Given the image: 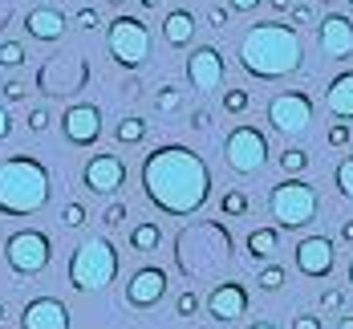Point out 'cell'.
Masks as SVG:
<instances>
[{"mask_svg": "<svg viewBox=\"0 0 353 329\" xmlns=\"http://www.w3.org/2000/svg\"><path fill=\"white\" fill-rule=\"evenodd\" d=\"M122 219H126V203H122V199H118V203H110L106 212H102V223H106V228H118Z\"/></svg>", "mask_w": 353, "mask_h": 329, "instance_id": "obj_38", "label": "cell"}, {"mask_svg": "<svg viewBox=\"0 0 353 329\" xmlns=\"http://www.w3.org/2000/svg\"><path fill=\"white\" fill-rule=\"evenodd\" d=\"M4 260L17 277H37L49 268L53 260V240L41 232V228H21L4 240Z\"/></svg>", "mask_w": 353, "mask_h": 329, "instance_id": "obj_8", "label": "cell"}, {"mask_svg": "<svg viewBox=\"0 0 353 329\" xmlns=\"http://www.w3.org/2000/svg\"><path fill=\"white\" fill-rule=\"evenodd\" d=\"M317 45L329 61H350L353 57V21L345 12H325L317 25Z\"/></svg>", "mask_w": 353, "mask_h": 329, "instance_id": "obj_13", "label": "cell"}, {"mask_svg": "<svg viewBox=\"0 0 353 329\" xmlns=\"http://www.w3.org/2000/svg\"><path fill=\"white\" fill-rule=\"evenodd\" d=\"M292 256H296L301 277H313V281H325L333 272V264H337V252H333V240L329 236H305Z\"/></svg>", "mask_w": 353, "mask_h": 329, "instance_id": "obj_15", "label": "cell"}, {"mask_svg": "<svg viewBox=\"0 0 353 329\" xmlns=\"http://www.w3.org/2000/svg\"><path fill=\"white\" fill-rule=\"evenodd\" d=\"M341 301H345L341 289H325V292H321V309H329V313H333V309H341Z\"/></svg>", "mask_w": 353, "mask_h": 329, "instance_id": "obj_39", "label": "cell"}, {"mask_svg": "<svg viewBox=\"0 0 353 329\" xmlns=\"http://www.w3.org/2000/svg\"><path fill=\"white\" fill-rule=\"evenodd\" d=\"M21 329H70V309L57 297H33L21 309Z\"/></svg>", "mask_w": 353, "mask_h": 329, "instance_id": "obj_18", "label": "cell"}, {"mask_svg": "<svg viewBox=\"0 0 353 329\" xmlns=\"http://www.w3.org/2000/svg\"><path fill=\"white\" fill-rule=\"evenodd\" d=\"M159 244H163V228H159L154 219H142V223L130 228V248H134V252H154Z\"/></svg>", "mask_w": 353, "mask_h": 329, "instance_id": "obj_23", "label": "cell"}, {"mask_svg": "<svg viewBox=\"0 0 353 329\" xmlns=\"http://www.w3.org/2000/svg\"><path fill=\"white\" fill-rule=\"evenodd\" d=\"M333 179H337V191L353 199V154H345L341 163H337V171H333Z\"/></svg>", "mask_w": 353, "mask_h": 329, "instance_id": "obj_30", "label": "cell"}, {"mask_svg": "<svg viewBox=\"0 0 353 329\" xmlns=\"http://www.w3.org/2000/svg\"><path fill=\"white\" fill-rule=\"evenodd\" d=\"M90 81V61L81 53H61V57H49L41 70H37V90L45 98H73L77 90H85Z\"/></svg>", "mask_w": 353, "mask_h": 329, "instance_id": "obj_7", "label": "cell"}, {"mask_svg": "<svg viewBox=\"0 0 353 329\" xmlns=\"http://www.w3.org/2000/svg\"><path fill=\"white\" fill-rule=\"evenodd\" d=\"M139 77H130V81H126V86H122V94H126V98H139Z\"/></svg>", "mask_w": 353, "mask_h": 329, "instance_id": "obj_46", "label": "cell"}, {"mask_svg": "<svg viewBox=\"0 0 353 329\" xmlns=\"http://www.w3.org/2000/svg\"><path fill=\"white\" fill-rule=\"evenodd\" d=\"M114 139L122 146H139L142 139H146V118H139V114H126L118 126H114Z\"/></svg>", "mask_w": 353, "mask_h": 329, "instance_id": "obj_24", "label": "cell"}, {"mask_svg": "<svg viewBox=\"0 0 353 329\" xmlns=\"http://www.w3.org/2000/svg\"><path fill=\"white\" fill-rule=\"evenodd\" d=\"M53 187H49V167L33 154H12L0 159V216L25 219L37 216L49 203Z\"/></svg>", "mask_w": 353, "mask_h": 329, "instance_id": "obj_3", "label": "cell"}, {"mask_svg": "<svg viewBox=\"0 0 353 329\" xmlns=\"http://www.w3.org/2000/svg\"><path fill=\"white\" fill-rule=\"evenodd\" d=\"M0 94H4V102H12V106H17V102H25V98H29V86H25L21 77H8V81L0 86Z\"/></svg>", "mask_w": 353, "mask_h": 329, "instance_id": "obj_33", "label": "cell"}, {"mask_svg": "<svg viewBox=\"0 0 353 329\" xmlns=\"http://www.w3.org/2000/svg\"><path fill=\"white\" fill-rule=\"evenodd\" d=\"M61 223H65V228H81V223H85V208H81L77 199L65 203V208H61Z\"/></svg>", "mask_w": 353, "mask_h": 329, "instance_id": "obj_36", "label": "cell"}, {"mask_svg": "<svg viewBox=\"0 0 353 329\" xmlns=\"http://www.w3.org/2000/svg\"><path fill=\"white\" fill-rule=\"evenodd\" d=\"M25 126H29L33 134H41V130H49V110H45V106L29 110V118H25Z\"/></svg>", "mask_w": 353, "mask_h": 329, "instance_id": "obj_37", "label": "cell"}, {"mask_svg": "<svg viewBox=\"0 0 353 329\" xmlns=\"http://www.w3.org/2000/svg\"><path fill=\"white\" fill-rule=\"evenodd\" d=\"M240 66L256 81H281L305 66V41L296 25L284 21H260L240 41Z\"/></svg>", "mask_w": 353, "mask_h": 329, "instance_id": "obj_2", "label": "cell"}, {"mask_svg": "<svg viewBox=\"0 0 353 329\" xmlns=\"http://www.w3.org/2000/svg\"><path fill=\"white\" fill-rule=\"evenodd\" d=\"M65 272H70V285L77 292L106 289L110 281L118 277V248L110 244L106 236H85V240L70 252Z\"/></svg>", "mask_w": 353, "mask_h": 329, "instance_id": "obj_4", "label": "cell"}, {"mask_svg": "<svg viewBox=\"0 0 353 329\" xmlns=\"http://www.w3.org/2000/svg\"><path fill=\"white\" fill-rule=\"evenodd\" d=\"M163 297H167V272L154 268V264L139 268V272L130 277V285H126V305H130V309H150V305H159Z\"/></svg>", "mask_w": 353, "mask_h": 329, "instance_id": "obj_16", "label": "cell"}, {"mask_svg": "<svg viewBox=\"0 0 353 329\" xmlns=\"http://www.w3.org/2000/svg\"><path fill=\"white\" fill-rule=\"evenodd\" d=\"M219 212H223L228 219L248 216V195L240 191V187H228V191H223V199H219Z\"/></svg>", "mask_w": 353, "mask_h": 329, "instance_id": "obj_26", "label": "cell"}, {"mask_svg": "<svg viewBox=\"0 0 353 329\" xmlns=\"http://www.w3.org/2000/svg\"><path fill=\"white\" fill-rule=\"evenodd\" d=\"M208 313H212L219 326H232V321H240L248 313V289L240 281H223V285H215L212 297H208Z\"/></svg>", "mask_w": 353, "mask_h": 329, "instance_id": "obj_17", "label": "cell"}, {"mask_svg": "<svg viewBox=\"0 0 353 329\" xmlns=\"http://www.w3.org/2000/svg\"><path fill=\"white\" fill-rule=\"evenodd\" d=\"M268 4H272L276 12H288V8H292V0H268Z\"/></svg>", "mask_w": 353, "mask_h": 329, "instance_id": "obj_48", "label": "cell"}, {"mask_svg": "<svg viewBox=\"0 0 353 329\" xmlns=\"http://www.w3.org/2000/svg\"><path fill=\"white\" fill-rule=\"evenodd\" d=\"M288 12H292V25H309V21H313V8H309V4H292Z\"/></svg>", "mask_w": 353, "mask_h": 329, "instance_id": "obj_42", "label": "cell"}, {"mask_svg": "<svg viewBox=\"0 0 353 329\" xmlns=\"http://www.w3.org/2000/svg\"><path fill=\"white\" fill-rule=\"evenodd\" d=\"M179 102H183V94H179V86H159V94H154V110L159 114H175L179 110Z\"/></svg>", "mask_w": 353, "mask_h": 329, "instance_id": "obj_27", "label": "cell"}, {"mask_svg": "<svg viewBox=\"0 0 353 329\" xmlns=\"http://www.w3.org/2000/svg\"><path fill=\"white\" fill-rule=\"evenodd\" d=\"M252 106V94L248 90H223V110L228 114H244Z\"/></svg>", "mask_w": 353, "mask_h": 329, "instance_id": "obj_31", "label": "cell"}, {"mask_svg": "<svg viewBox=\"0 0 353 329\" xmlns=\"http://www.w3.org/2000/svg\"><path fill=\"white\" fill-rule=\"evenodd\" d=\"M248 329H276V326H272V321H252Z\"/></svg>", "mask_w": 353, "mask_h": 329, "instance_id": "obj_50", "label": "cell"}, {"mask_svg": "<svg viewBox=\"0 0 353 329\" xmlns=\"http://www.w3.org/2000/svg\"><path fill=\"white\" fill-rule=\"evenodd\" d=\"M102 110L94 102H73L65 114H61V139L70 146H94L102 139Z\"/></svg>", "mask_w": 353, "mask_h": 329, "instance_id": "obj_11", "label": "cell"}, {"mask_svg": "<svg viewBox=\"0 0 353 329\" xmlns=\"http://www.w3.org/2000/svg\"><path fill=\"white\" fill-rule=\"evenodd\" d=\"M142 191L163 216H195L212 199V171L191 146L163 143L142 159Z\"/></svg>", "mask_w": 353, "mask_h": 329, "instance_id": "obj_1", "label": "cell"}, {"mask_svg": "<svg viewBox=\"0 0 353 329\" xmlns=\"http://www.w3.org/2000/svg\"><path fill=\"white\" fill-rule=\"evenodd\" d=\"M25 33L33 41H61L65 37V12L61 8H33V12H25Z\"/></svg>", "mask_w": 353, "mask_h": 329, "instance_id": "obj_19", "label": "cell"}, {"mask_svg": "<svg viewBox=\"0 0 353 329\" xmlns=\"http://www.w3.org/2000/svg\"><path fill=\"white\" fill-rule=\"evenodd\" d=\"M73 25H77L81 33H94V29H98V8H90V4L77 8V12H73Z\"/></svg>", "mask_w": 353, "mask_h": 329, "instance_id": "obj_34", "label": "cell"}, {"mask_svg": "<svg viewBox=\"0 0 353 329\" xmlns=\"http://www.w3.org/2000/svg\"><path fill=\"white\" fill-rule=\"evenodd\" d=\"M281 167L288 171V175H301V171L309 167V150H301V146H288V150H281Z\"/></svg>", "mask_w": 353, "mask_h": 329, "instance_id": "obj_28", "label": "cell"}, {"mask_svg": "<svg viewBox=\"0 0 353 329\" xmlns=\"http://www.w3.org/2000/svg\"><path fill=\"white\" fill-rule=\"evenodd\" d=\"M268 122L272 130L284 134V139H296L313 126V98L305 90H284L268 102Z\"/></svg>", "mask_w": 353, "mask_h": 329, "instance_id": "obj_10", "label": "cell"}, {"mask_svg": "<svg viewBox=\"0 0 353 329\" xmlns=\"http://www.w3.org/2000/svg\"><path fill=\"white\" fill-rule=\"evenodd\" d=\"M163 41H167L171 49H183V45H191V41H195V17H191L187 8H175V12H167V21H163Z\"/></svg>", "mask_w": 353, "mask_h": 329, "instance_id": "obj_21", "label": "cell"}, {"mask_svg": "<svg viewBox=\"0 0 353 329\" xmlns=\"http://www.w3.org/2000/svg\"><path fill=\"white\" fill-rule=\"evenodd\" d=\"M276 252H281V232H276V228H256V232H248V256H252L256 264L272 260Z\"/></svg>", "mask_w": 353, "mask_h": 329, "instance_id": "obj_22", "label": "cell"}, {"mask_svg": "<svg viewBox=\"0 0 353 329\" xmlns=\"http://www.w3.org/2000/svg\"><path fill=\"white\" fill-rule=\"evenodd\" d=\"M199 305H203V301H199V292H195V289H187V292H179L175 313H179V317H195V313H199Z\"/></svg>", "mask_w": 353, "mask_h": 329, "instance_id": "obj_32", "label": "cell"}, {"mask_svg": "<svg viewBox=\"0 0 353 329\" xmlns=\"http://www.w3.org/2000/svg\"><path fill=\"white\" fill-rule=\"evenodd\" d=\"M81 183L94 191V195H114L126 187V163L122 154H94L85 167H81Z\"/></svg>", "mask_w": 353, "mask_h": 329, "instance_id": "obj_14", "label": "cell"}, {"mask_svg": "<svg viewBox=\"0 0 353 329\" xmlns=\"http://www.w3.org/2000/svg\"><path fill=\"white\" fill-rule=\"evenodd\" d=\"M256 285H260L264 292L284 289V268H281V264H264V268H260V277H256Z\"/></svg>", "mask_w": 353, "mask_h": 329, "instance_id": "obj_29", "label": "cell"}, {"mask_svg": "<svg viewBox=\"0 0 353 329\" xmlns=\"http://www.w3.org/2000/svg\"><path fill=\"white\" fill-rule=\"evenodd\" d=\"M0 321H4V305H0Z\"/></svg>", "mask_w": 353, "mask_h": 329, "instance_id": "obj_54", "label": "cell"}, {"mask_svg": "<svg viewBox=\"0 0 353 329\" xmlns=\"http://www.w3.org/2000/svg\"><path fill=\"white\" fill-rule=\"evenodd\" d=\"M223 73H228L223 53H219L215 45H195V53L187 57V81H191V90L212 94V90L223 86Z\"/></svg>", "mask_w": 353, "mask_h": 329, "instance_id": "obj_12", "label": "cell"}, {"mask_svg": "<svg viewBox=\"0 0 353 329\" xmlns=\"http://www.w3.org/2000/svg\"><path fill=\"white\" fill-rule=\"evenodd\" d=\"M292 329H325V321H321L317 313H301V317L292 321Z\"/></svg>", "mask_w": 353, "mask_h": 329, "instance_id": "obj_40", "label": "cell"}, {"mask_svg": "<svg viewBox=\"0 0 353 329\" xmlns=\"http://www.w3.org/2000/svg\"><path fill=\"white\" fill-rule=\"evenodd\" d=\"M110 4H114V8H122V4H126V0H110Z\"/></svg>", "mask_w": 353, "mask_h": 329, "instance_id": "obj_52", "label": "cell"}, {"mask_svg": "<svg viewBox=\"0 0 353 329\" xmlns=\"http://www.w3.org/2000/svg\"><path fill=\"white\" fill-rule=\"evenodd\" d=\"M191 126H195V130H208V126H212V114H208V110H195V114H191Z\"/></svg>", "mask_w": 353, "mask_h": 329, "instance_id": "obj_44", "label": "cell"}, {"mask_svg": "<svg viewBox=\"0 0 353 329\" xmlns=\"http://www.w3.org/2000/svg\"><path fill=\"white\" fill-rule=\"evenodd\" d=\"M325 4H333V0H325Z\"/></svg>", "mask_w": 353, "mask_h": 329, "instance_id": "obj_55", "label": "cell"}, {"mask_svg": "<svg viewBox=\"0 0 353 329\" xmlns=\"http://www.w3.org/2000/svg\"><path fill=\"white\" fill-rule=\"evenodd\" d=\"M264 0H228V8L232 12H252V8H260Z\"/></svg>", "mask_w": 353, "mask_h": 329, "instance_id": "obj_43", "label": "cell"}, {"mask_svg": "<svg viewBox=\"0 0 353 329\" xmlns=\"http://www.w3.org/2000/svg\"><path fill=\"white\" fill-rule=\"evenodd\" d=\"M325 106H329L333 118H341V122H350L353 118V70L337 73V77L329 81V90H325Z\"/></svg>", "mask_w": 353, "mask_h": 329, "instance_id": "obj_20", "label": "cell"}, {"mask_svg": "<svg viewBox=\"0 0 353 329\" xmlns=\"http://www.w3.org/2000/svg\"><path fill=\"white\" fill-rule=\"evenodd\" d=\"M223 159H228V167L236 171V175H256V171H264V163H268V139H264V130L260 126H236L228 139H223Z\"/></svg>", "mask_w": 353, "mask_h": 329, "instance_id": "obj_9", "label": "cell"}, {"mask_svg": "<svg viewBox=\"0 0 353 329\" xmlns=\"http://www.w3.org/2000/svg\"><path fill=\"white\" fill-rule=\"evenodd\" d=\"M8 134H12V118H8V110L0 106V143H4Z\"/></svg>", "mask_w": 353, "mask_h": 329, "instance_id": "obj_45", "label": "cell"}, {"mask_svg": "<svg viewBox=\"0 0 353 329\" xmlns=\"http://www.w3.org/2000/svg\"><path fill=\"white\" fill-rule=\"evenodd\" d=\"M350 285H353V260H350Z\"/></svg>", "mask_w": 353, "mask_h": 329, "instance_id": "obj_53", "label": "cell"}, {"mask_svg": "<svg viewBox=\"0 0 353 329\" xmlns=\"http://www.w3.org/2000/svg\"><path fill=\"white\" fill-rule=\"evenodd\" d=\"M317 187L305 179H281L272 191H268V212H272V219H276V228H284V232H292V228H305V223H313L317 219Z\"/></svg>", "mask_w": 353, "mask_h": 329, "instance_id": "obj_6", "label": "cell"}, {"mask_svg": "<svg viewBox=\"0 0 353 329\" xmlns=\"http://www.w3.org/2000/svg\"><path fill=\"white\" fill-rule=\"evenodd\" d=\"M341 240H345V244H353V219H345V223H341Z\"/></svg>", "mask_w": 353, "mask_h": 329, "instance_id": "obj_47", "label": "cell"}, {"mask_svg": "<svg viewBox=\"0 0 353 329\" xmlns=\"http://www.w3.org/2000/svg\"><path fill=\"white\" fill-rule=\"evenodd\" d=\"M29 61V49L21 41H0V70H21Z\"/></svg>", "mask_w": 353, "mask_h": 329, "instance_id": "obj_25", "label": "cell"}, {"mask_svg": "<svg viewBox=\"0 0 353 329\" xmlns=\"http://www.w3.org/2000/svg\"><path fill=\"white\" fill-rule=\"evenodd\" d=\"M142 8H159V4H163V0H139Z\"/></svg>", "mask_w": 353, "mask_h": 329, "instance_id": "obj_51", "label": "cell"}, {"mask_svg": "<svg viewBox=\"0 0 353 329\" xmlns=\"http://www.w3.org/2000/svg\"><path fill=\"white\" fill-rule=\"evenodd\" d=\"M337 329H353V313H345V317L337 321Z\"/></svg>", "mask_w": 353, "mask_h": 329, "instance_id": "obj_49", "label": "cell"}, {"mask_svg": "<svg viewBox=\"0 0 353 329\" xmlns=\"http://www.w3.org/2000/svg\"><path fill=\"white\" fill-rule=\"evenodd\" d=\"M106 49H110V61L118 70H142L150 61V53H154V37H150V29L142 25L139 17L118 12L106 25Z\"/></svg>", "mask_w": 353, "mask_h": 329, "instance_id": "obj_5", "label": "cell"}, {"mask_svg": "<svg viewBox=\"0 0 353 329\" xmlns=\"http://www.w3.org/2000/svg\"><path fill=\"white\" fill-rule=\"evenodd\" d=\"M350 8H353V0H350Z\"/></svg>", "mask_w": 353, "mask_h": 329, "instance_id": "obj_56", "label": "cell"}, {"mask_svg": "<svg viewBox=\"0 0 353 329\" xmlns=\"http://www.w3.org/2000/svg\"><path fill=\"white\" fill-rule=\"evenodd\" d=\"M228 17H232V8H212L208 12V25L212 29H228Z\"/></svg>", "mask_w": 353, "mask_h": 329, "instance_id": "obj_41", "label": "cell"}, {"mask_svg": "<svg viewBox=\"0 0 353 329\" xmlns=\"http://www.w3.org/2000/svg\"><path fill=\"white\" fill-rule=\"evenodd\" d=\"M350 139H353L350 122H333V126H329V134H325V143H329V146H350Z\"/></svg>", "mask_w": 353, "mask_h": 329, "instance_id": "obj_35", "label": "cell"}]
</instances>
